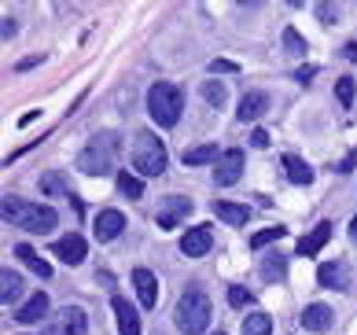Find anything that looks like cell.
Masks as SVG:
<instances>
[{"mask_svg": "<svg viewBox=\"0 0 357 335\" xmlns=\"http://www.w3.org/2000/svg\"><path fill=\"white\" fill-rule=\"evenodd\" d=\"M0 218H4V225H11V229H26V232L45 236V232L56 229L59 214L52 210L48 203H30V199H19V195H4Z\"/></svg>", "mask_w": 357, "mask_h": 335, "instance_id": "6da1fadb", "label": "cell"}, {"mask_svg": "<svg viewBox=\"0 0 357 335\" xmlns=\"http://www.w3.org/2000/svg\"><path fill=\"white\" fill-rule=\"evenodd\" d=\"M181 111H184V92L174 82H155L148 89V114L155 126H162V129L177 126Z\"/></svg>", "mask_w": 357, "mask_h": 335, "instance_id": "7a4b0ae2", "label": "cell"}, {"mask_svg": "<svg viewBox=\"0 0 357 335\" xmlns=\"http://www.w3.org/2000/svg\"><path fill=\"white\" fill-rule=\"evenodd\" d=\"M210 299H206V291L203 288H188L181 295V302H177V310H174V320H177V328L184 335H203L206 325H210Z\"/></svg>", "mask_w": 357, "mask_h": 335, "instance_id": "3957f363", "label": "cell"}, {"mask_svg": "<svg viewBox=\"0 0 357 335\" xmlns=\"http://www.w3.org/2000/svg\"><path fill=\"white\" fill-rule=\"evenodd\" d=\"M129 158H133L137 177H158V173H166V144L151 129H144L133 137V155Z\"/></svg>", "mask_w": 357, "mask_h": 335, "instance_id": "277c9868", "label": "cell"}, {"mask_svg": "<svg viewBox=\"0 0 357 335\" xmlns=\"http://www.w3.org/2000/svg\"><path fill=\"white\" fill-rule=\"evenodd\" d=\"M114 155H118V137L114 133H100V137L82 151L77 170L89 173V177H107V173L114 170Z\"/></svg>", "mask_w": 357, "mask_h": 335, "instance_id": "5b68a950", "label": "cell"}, {"mask_svg": "<svg viewBox=\"0 0 357 335\" xmlns=\"http://www.w3.org/2000/svg\"><path fill=\"white\" fill-rule=\"evenodd\" d=\"M240 177H243V151L240 147H229V151H221V158L214 163V184L232 188Z\"/></svg>", "mask_w": 357, "mask_h": 335, "instance_id": "8992f818", "label": "cell"}, {"mask_svg": "<svg viewBox=\"0 0 357 335\" xmlns=\"http://www.w3.org/2000/svg\"><path fill=\"white\" fill-rule=\"evenodd\" d=\"M188 214H192V199L166 195L162 203H158V210H155V221H158V229H177V225L188 218Z\"/></svg>", "mask_w": 357, "mask_h": 335, "instance_id": "52a82bcc", "label": "cell"}, {"mask_svg": "<svg viewBox=\"0 0 357 335\" xmlns=\"http://www.w3.org/2000/svg\"><path fill=\"white\" fill-rule=\"evenodd\" d=\"M89 332V317H85V310L82 306H67L52 325L41 332V335H85Z\"/></svg>", "mask_w": 357, "mask_h": 335, "instance_id": "ba28073f", "label": "cell"}, {"mask_svg": "<svg viewBox=\"0 0 357 335\" xmlns=\"http://www.w3.org/2000/svg\"><path fill=\"white\" fill-rule=\"evenodd\" d=\"M210 247H214L210 225H192V229H184V236H181V254L184 258H203Z\"/></svg>", "mask_w": 357, "mask_h": 335, "instance_id": "9c48e42d", "label": "cell"}, {"mask_svg": "<svg viewBox=\"0 0 357 335\" xmlns=\"http://www.w3.org/2000/svg\"><path fill=\"white\" fill-rule=\"evenodd\" d=\"M52 254H56V258H63L67 265H82L85 254H89V244H85L77 232H67L63 239H56V244H52Z\"/></svg>", "mask_w": 357, "mask_h": 335, "instance_id": "30bf717a", "label": "cell"}, {"mask_svg": "<svg viewBox=\"0 0 357 335\" xmlns=\"http://www.w3.org/2000/svg\"><path fill=\"white\" fill-rule=\"evenodd\" d=\"M126 229V214L122 210H100L96 214V239L100 244H111V239H118Z\"/></svg>", "mask_w": 357, "mask_h": 335, "instance_id": "8fae6325", "label": "cell"}, {"mask_svg": "<svg viewBox=\"0 0 357 335\" xmlns=\"http://www.w3.org/2000/svg\"><path fill=\"white\" fill-rule=\"evenodd\" d=\"M133 288L140 295L144 310H155V302H158V280H155V273L144 269V265H137V269H133Z\"/></svg>", "mask_w": 357, "mask_h": 335, "instance_id": "7c38bea8", "label": "cell"}, {"mask_svg": "<svg viewBox=\"0 0 357 335\" xmlns=\"http://www.w3.org/2000/svg\"><path fill=\"white\" fill-rule=\"evenodd\" d=\"M48 317V295L45 291H37V295H30L19 310H15V320L19 325H41V320Z\"/></svg>", "mask_w": 357, "mask_h": 335, "instance_id": "4fadbf2b", "label": "cell"}, {"mask_svg": "<svg viewBox=\"0 0 357 335\" xmlns=\"http://www.w3.org/2000/svg\"><path fill=\"white\" fill-rule=\"evenodd\" d=\"M111 306H114V317H118V332H122V335H140V317H137V306H133V302H126L122 295H114Z\"/></svg>", "mask_w": 357, "mask_h": 335, "instance_id": "5bb4252c", "label": "cell"}, {"mask_svg": "<svg viewBox=\"0 0 357 335\" xmlns=\"http://www.w3.org/2000/svg\"><path fill=\"white\" fill-rule=\"evenodd\" d=\"M266 111H269V96H266V92H243L240 107H236V118H240V122H258Z\"/></svg>", "mask_w": 357, "mask_h": 335, "instance_id": "9a60e30c", "label": "cell"}, {"mask_svg": "<svg viewBox=\"0 0 357 335\" xmlns=\"http://www.w3.org/2000/svg\"><path fill=\"white\" fill-rule=\"evenodd\" d=\"M317 280H321V288L347 291V288H350V269H347L342 262H324L321 269H317Z\"/></svg>", "mask_w": 357, "mask_h": 335, "instance_id": "2e32d148", "label": "cell"}, {"mask_svg": "<svg viewBox=\"0 0 357 335\" xmlns=\"http://www.w3.org/2000/svg\"><path fill=\"white\" fill-rule=\"evenodd\" d=\"M332 320H335V313H332V306H324V302H313L302 310V328L306 332H328Z\"/></svg>", "mask_w": 357, "mask_h": 335, "instance_id": "e0dca14e", "label": "cell"}, {"mask_svg": "<svg viewBox=\"0 0 357 335\" xmlns=\"http://www.w3.org/2000/svg\"><path fill=\"white\" fill-rule=\"evenodd\" d=\"M328 239H332V221H321L310 236L298 239V254L302 258H313V254H321V247L328 244Z\"/></svg>", "mask_w": 357, "mask_h": 335, "instance_id": "ac0fdd59", "label": "cell"}, {"mask_svg": "<svg viewBox=\"0 0 357 335\" xmlns=\"http://www.w3.org/2000/svg\"><path fill=\"white\" fill-rule=\"evenodd\" d=\"M284 170H287V181L291 184H313V166L306 163V158H298V155H284Z\"/></svg>", "mask_w": 357, "mask_h": 335, "instance_id": "d6986e66", "label": "cell"}, {"mask_svg": "<svg viewBox=\"0 0 357 335\" xmlns=\"http://www.w3.org/2000/svg\"><path fill=\"white\" fill-rule=\"evenodd\" d=\"M19 299H22V276L15 269H4V273H0V302L15 306Z\"/></svg>", "mask_w": 357, "mask_h": 335, "instance_id": "ffe728a7", "label": "cell"}, {"mask_svg": "<svg viewBox=\"0 0 357 335\" xmlns=\"http://www.w3.org/2000/svg\"><path fill=\"white\" fill-rule=\"evenodd\" d=\"M214 214L221 221H229V225H243L250 221V207H243V203H229V199H221V203H214Z\"/></svg>", "mask_w": 357, "mask_h": 335, "instance_id": "44dd1931", "label": "cell"}, {"mask_svg": "<svg viewBox=\"0 0 357 335\" xmlns=\"http://www.w3.org/2000/svg\"><path fill=\"white\" fill-rule=\"evenodd\" d=\"M15 258H22V262L30 265V269H33L37 276H41V280H48V276H52V265H48V262H45V258H41V254H37L33 247L19 244V247H15Z\"/></svg>", "mask_w": 357, "mask_h": 335, "instance_id": "7402d4cb", "label": "cell"}, {"mask_svg": "<svg viewBox=\"0 0 357 335\" xmlns=\"http://www.w3.org/2000/svg\"><path fill=\"white\" fill-rule=\"evenodd\" d=\"M221 151L214 144H203V147H188L184 151V166H203V163H218Z\"/></svg>", "mask_w": 357, "mask_h": 335, "instance_id": "603a6c76", "label": "cell"}, {"mask_svg": "<svg viewBox=\"0 0 357 335\" xmlns=\"http://www.w3.org/2000/svg\"><path fill=\"white\" fill-rule=\"evenodd\" d=\"M118 192H122L126 199H140L144 195V181L137 177L133 170H122L118 173Z\"/></svg>", "mask_w": 357, "mask_h": 335, "instance_id": "cb8c5ba5", "label": "cell"}, {"mask_svg": "<svg viewBox=\"0 0 357 335\" xmlns=\"http://www.w3.org/2000/svg\"><path fill=\"white\" fill-rule=\"evenodd\" d=\"M243 335H273V317H269V313H250V317H243Z\"/></svg>", "mask_w": 357, "mask_h": 335, "instance_id": "d4e9b609", "label": "cell"}, {"mask_svg": "<svg viewBox=\"0 0 357 335\" xmlns=\"http://www.w3.org/2000/svg\"><path fill=\"white\" fill-rule=\"evenodd\" d=\"M284 273H287V262L280 258V254H269V258L261 262V276L266 280H284Z\"/></svg>", "mask_w": 357, "mask_h": 335, "instance_id": "484cf974", "label": "cell"}, {"mask_svg": "<svg viewBox=\"0 0 357 335\" xmlns=\"http://www.w3.org/2000/svg\"><path fill=\"white\" fill-rule=\"evenodd\" d=\"M284 225H273V229H261L258 236H250V247H255V251H261V247H266V244H276V239H284Z\"/></svg>", "mask_w": 357, "mask_h": 335, "instance_id": "4316f807", "label": "cell"}, {"mask_svg": "<svg viewBox=\"0 0 357 335\" xmlns=\"http://www.w3.org/2000/svg\"><path fill=\"white\" fill-rule=\"evenodd\" d=\"M354 92H357L354 77H339V82H335V96H339L342 107H350V103H354Z\"/></svg>", "mask_w": 357, "mask_h": 335, "instance_id": "83f0119b", "label": "cell"}, {"mask_svg": "<svg viewBox=\"0 0 357 335\" xmlns=\"http://www.w3.org/2000/svg\"><path fill=\"white\" fill-rule=\"evenodd\" d=\"M284 48L295 52V56H302V52H306V41H302V34L295 30V26H287V30H284Z\"/></svg>", "mask_w": 357, "mask_h": 335, "instance_id": "f1b7e54d", "label": "cell"}, {"mask_svg": "<svg viewBox=\"0 0 357 335\" xmlns=\"http://www.w3.org/2000/svg\"><path fill=\"white\" fill-rule=\"evenodd\" d=\"M203 100H206L210 107H221V103H225V85H221V82H206V85H203Z\"/></svg>", "mask_w": 357, "mask_h": 335, "instance_id": "f546056e", "label": "cell"}, {"mask_svg": "<svg viewBox=\"0 0 357 335\" xmlns=\"http://www.w3.org/2000/svg\"><path fill=\"white\" fill-rule=\"evenodd\" d=\"M229 302L236 306V310H247V306H255V295H250L247 288H229Z\"/></svg>", "mask_w": 357, "mask_h": 335, "instance_id": "4dcf8cb0", "label": "cell"}, {"mask_svg": "<svg viewBox=\"0 0 357 335\" xmlns=\"http://www.w3.org/2000/svg\"><path fill=\"white\" fill-rule=\"evenodd\" d=\"M41 188L52 195V192H67V181H59V173H45L41 177Z\"/></svg>", "mask_w": 357, "mask_h": 335, "instance_id": "1f68e13d", "label": "cell"}, {"mask_svg": "<svg viewBox=\"0 0 357 335\" xmlns=\"http://www.w3.org/2000/svg\"><path fill=\"white\" fill-rule=\"evenodd\" d=\"M236 70H240V66L229 63V59H214V63H210V74H236Z\"/></svg>", "mask_w": 357, "mask_h": 335, "instance_id": "d6a6232c", "label": "cell"}, {"mask_svg": "<svg viewBox=\"0 0 357 335\" xmlns=\"http://www.w3.org/2000/svg\"><path fill=\"white\" fill-rule=\"evenodd\" d=\"M15 30H19V26H15V19H11V15L0 19V37H4V41H11V37H15Z\"/></svg>", "mask_w": 357, "mask_h": 335, "instance_id": "836d02e7", "label": "cell"}, {"mask_svg": "<svg viewBox=\"0 0 357 335\" xmlns=\"http://www.w3.org/2000/svg\"><path fill=\"white\" fill-rule=\"evenodd\" d=\"M250 144H255V147H269V133L266 129H255V133H250Z\"/></svg>", "mask_w": 357, "mask_h": 335, "instance_id": "e575fe53", "label": "cell"}, {"mask_svg": "<svg viewBox=\"0 0 357 335\" xmlns=\"http://www.w3.org/2000/svg\"><path fill=\"white\" fill-rule=\"evenodd\" d=\"M317 15H321L324 22H335V8H328V4H317Z\"/></svg>", "mask_w": 357, "mask_h": 335, "instance_id": "d590c367", "label": "cell"}, {"mask_svg": "<svg viewBox=\"0 0 357 335\" xmlns=\"http://www.w3.org/2000/svg\"><path fill=\"white\" fill-rule=\"evenodd\" d=\"M313 74H317V66H302V70H298L295 77H298V82H302V85H306V82H310V77H313Z\"/></svg>", "mask_w": 357, "mask_h": 335, "instance_id": "8d00e7d4", "label": "cell"}, {"mask_svg": "<svg viewBox=\"0 0 357 335\" xmlns=\"http://www.w3.org/2000/svg\"><path fill=\"white\" fill-rule=\"evenodd\" d=\"M342 56H347V59H357V45H354V41H350V45H347V48H342Z\"/></svg>", "mask_w": 357, "mask_h": 335, "instance_id": "74e56055", "label": "cell"}, {"mask_svg": "<svg viewBox=\"0 0 357 335\" xmlns=\"http://www.w3.org/2000/svg\"><path fill=\"white\" fill-rule=\"evenodd\" d=\"M350 239L357 244V214H354V221H350Z\"/></svg>", "mask_w": 357, "mask_h": 335, "instance_id": "f35d334b", "label": "cell"}, {"mask_svg": "<svg viewBox=\"0 0 357 335\" xmlns=\"http://www.w3.org/2000/svg\"><path fill=\"white\" fill-rule=\"evenodd\" d=\"M214 335H225V332H214Z\"/></svg>", "mask_w": 357, "mask_h": 335, "instance_id": "ab89813d", "label": "cell"}]
</instances>
